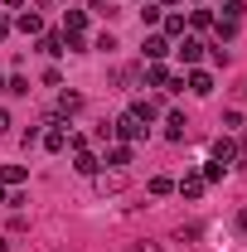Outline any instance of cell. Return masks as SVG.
<instances>
[{
	"mask_svg": "<svg viewBox=\"0 0 247 252\" xmlns=\"http://www.w3.org/2000/svg\"><path fill=\"white\" fill-rule=\"evenodd\" d=\"M146 131H151V126L141 122V117H131V112H122V117L112 122V136H122L126 146H136V141H146Z\"/></svg>",
	"mask_w": 247,
	"mask_h": 252,
	"instance_id": "cell-1",
	"label": "cell"
},
{
	"mask_svg": "<svg viewBox=\"0 0 247 252\" xmlns=\"http://www.w3.org/2000/svg\"><path fill=\"white\" fill-rule=\"evenodd\" d=\"M97 194H122L126 189V170H97Z\"/></svg>",
	"mask_w": 247,
	"mask_h": 252,
	"instance_id": "cell-2",
	"label": "cell"
},
{
	"mask_svg": "<svg viewBox=\"0 0 247 252\" xmlns=\"http://www.w3.org/2000/svg\"><path fill=\"white\" fill-rule=\"evenodd\" d=\"M185 88H189L194 97H209V93H214V73H204V68H189Z\"/></svg>",
	"mask_w": 247,
	"mask_h": 252,
	"instance_id": "cell-3",
	"label": "cell"
},
{
	"mask_svg": "<svg viewBox=\"0 0 247 252\" xmlns=\"http://www.w3.org/2000/svg\"><path fill=\"white\" fill-rule=\"evenodd\" d=\"M204 49H209V44H204V39H194V34H185V39H180V49H175V54H180V59H185L189 68H194V63L204 59Z\"/></svg>",
	"mask_w": 247,
	"mask_h": 252,
	"instance_id": "cell-4",
	"label": "cell"
},
{
	"mask_svg": "<svg viewBox=\"0 0 247 252\" xmlns=\"http://www.w3.org/2000/svg\"><path fill=\"white\" fill-rule=\"evenodd\" d=\"M204 175H185V180H175V194H185V199H204Z\"/></svg>",
	"mask_w": 247,
	"mask_h": 252,
	"instance_id": "cell-5",
	"label": "cell"
},
{
	"mask_svg": "<svg viewBox=\"0 0 247 252\" xmlns=\"http://www.w3.org/2000/svg\"><path fill=\"white\" fill-rule=\"evenodd\" d=\"M141 83H146V88H170V68H165V63H146Z\"/></svg>",
	"mask_w": 247,
	"mask_h": 252,
	"instance_id": "cell-6",
	"label": "cell"
},
{
	"mask_svg": "<svg viewBox=\"0 0 247 252\" xmlns=\"http://www.w3.org/2000/svg\"><path fill=\"white\" fill-rule=\"evenodd\" d=\"M15 30H20V34H44V20H39V10H20V15H15Z\"/></svg>",
	"mask_w": 247,
	"mask_h": 252,
	"instance_id": "cell-7",
	"label": "cell"
},
{
	"mask_svg": "<svg viewBox=\"0 0 247 252\" xmlns=\"http://www.w3.org/2000/svg\"><path fill=\"white\" fill-rule=\"evenodd\" d=\"M25 180H30V170H25V165H0V185H5V189H20Z\"/></svg>",
	"mask_w": 247,
	"mask_h": 252,
	"instance_id": "cell-8",
	"label": "cell"
},
{
	"mask_svg": "<svg viewBox=\"0 0 247 252\" xmlns=\"http://www.w3.org/2000/svg\"><path fill=\"white\" fill-rule=\"evenodd\" d=\"M131 117H141V122L151 126L155 117H160V102H151V97H136V102H131Z\"/></svg>",
	"mask_w": 247,
	"mask_h": 252,
	"instance_id": "cell-9",
	"label": "cell"
},
{
	"mask_svg": "<svg viewBox=\"0 0 247 252\" xmlns=\"http://www.w3.org/2000/svg\"><path fill=\"white\" fill-rule=\"evenodd\" d=\"M165 54H170V39H165V34H146V59L160 63Z\"/></svg>",
	"mask_w": 247,
	"mask_h": 252,
	"instance_id": "cell-10",
	"label": "cell"
},
{
	"mask_svg": "<svg viewBox=\"0 0 247 252\" xmlns=\"http://www.w3.org/2000/svg\"><path fill=\"white\" fill-rule=\"evenodd\" d=\"M39 49H44L49 59H59V54H68V39H63V34H39Z\"/></svg>",
	"mask_w": 247,
	"mask_h": 252,
	"instance_id": "cell-11",
	"label": "cell"
},
{
	"mask_svg": "<svg viewBox=\"0 0 247 252\" xmlns=\"http://www.w3.org/2000/svg\"><path fill=\"white\" fill-rule=\"evenodd\" d=\"M112 83H117V88H136V83H141V68H131V63L112 68Z\"/></svg>",
	"mask_w": 247,
	"mask_h": 252,
	"instance_id": "cell-12",
	"label": "cell"
},
{
	"mask_svg": "<svg viewBox=\"0 0 247 252\" xmlns=\"http://www.w3.org/2000/svg\"><path fill=\"white\" fill-rule=\"evenodd\" d=\"M185 131H189L185 112H170V117H165V136H170V141H185Z\"/></svg>",
	"mask_w": 247,
	"mask_h": 252,
	"instance_id": "cell-13",
	"label": "cell"
},
{
	"mask_svg": "<svg viewBox=\"0 0 247 252\" xmlns=\"http://www.w3.org/2000/svg\"><path fill=\"white\" fill-rule=\"evenodd\" d=\"M83 112V93H59V117H78Z\"/></svg>",
	"mask_w": 247,
	"mask_h": 252,
	"instance_id": "cell-14",
	"label": "cell"
},
{
	"mask_svg": "<svg viewBox=\"0 0 247 252\" xmlns=\"http://www.w3.org/2000/svg\"><path fill=\"white\" fill-rule=\"evenodd\" d=\"M107 165H112V170H122V165H131V146H126V141H117V146H107Z\"/></svg>",
	"mask_w": 247,
	"mask_h": 252,
	"instance_id": "cell-15",
	"label": "cell"
},
{
	"mask_svg": "<svg viewBox=\"0 0 247 252\" xmlns=\"http://www.w3.org/2000/svg\"><path fill=\"white\" fill-rule=\"evenodd\" d=\"M160 25H165V39H185V25H189V15H165Z\"/></svg>",
	"mask_w": 247,
	"mask_h": 252,
	"instance_id": "cell-16",
	"label": "cell"
},
{
	"mask_svg": "<svg viewBox=\"0 0 247 252\" xmlns=\"http://www.w3.org/2000/svg\"><path fill=\"white\" fill-rule=\"evenodd\" d=\"M73 170H78V175H97V170H102V160H97L93 151H78V160H73Z\"/></svg>",
	"mask_w": 247,
	"mask_h": 252,
	"instance_id": "cell-17",
	"label": "cell"
},
{
	"mask_svg": "<svg viewBox=\"0 0 247 252\" xmlns=\"http://www.w3.org/2000/svg\"><path fill=\"white\" fill-rule=\"evenodd\" d=\"M214 160H223V165H233V160H238V146H233L228 136H218V141H214Z\"/></svg>",
	"mask_w": 247,
	"mask_h": 252,
	"instance_id": "cell-18",
	"label": "cell"
},
{
	"mask_svg": "<svg viewBox=\"0 0 247 252\" xmlns=\"http://www.w3.org/2000/svg\"><path fill=\"white\" fill-rule=\"evenodd\" d=\"M88 30V15H83V10H68V15H63V34H83Z\"/></svg>",
	"mask_w": 247,
	"mask_h": 252,
	"instance_id": "cell-19",
	"label": "cell"
},
{
	"mask_svg": "<svg viewBox=\"0 0 247 252\" xmlns=\"http://www.w3.org/2000/svg\"><path fill=\"white\" fill-rule=\"evenodd\" d=\"M44 146H49V151H68V126H54V131L44 136Z\"/></svg>",
	"mask_w": 247,
	"mask_h": 252,
	"instance_id": "cell-20",
	"label": "cell"
},
{
	"mask_svg": "<svg viewBox=\"0 0 247 252\" xmlns=\"http://www.w3.org/2000/svg\"><path fill=\"white\" fill-rule=\"evenodd\" d=\"M151 194H155V199L175 194V180H170V175H151Z\"/></svg>",
	"mask_w": 247,
	"mask_h": 252,
	"instance_id": "cell-21",
	"label": "cell"
},
{
	"mask_svg": "<svg viewBox=\"0 0 247 252\" xmlns=\"http://www.w3.org/2000/svg\"><path fill=\"white\" fill-rule=\"evenodd\" d=\"M199 175H204V185H214V180H223V175H228V165H223V160H209Z\"/></svg>",
	"mask_w": 247,
	"mask_h": 252,
	"instance_id": "cell-22",
	"label": "cell"
},
{
	"mask_svg": "<svg viewBox=\"0 0 247 252\" xmlns=\"http://www.w3.org/2000/svg\"><path fill=\"white\" fill-rule=\"evenodd\" d=\"M214 30H218L223 44H233V39H238V20H214Z\"/></svg>",
	"mask_w": 247,
	"mask_h": 252,
	"instance_id": "cell-23",
	"label": "cell"
},
{
	"mask_svg": "<svg viewBox=\"0 0 247 252\" xmlns=\"http://www.w3.org/2000/svg\"><path fill=\"white\" fill-rule=\"evenodd\" d=\"M189 25H194V30H214V15H209V10H189Z\"/></svg>",
	"mask_w": 247,
	"mask_h": 252,
	"instance_id": "cell-24",
	"label": "cell"
},
{
	"mask_svg": "<svg viewBox=\"0 0 247 252\" xmlns=\"http://www.w3.org/2000/svg\"><path fill=\"white\" fill-rule=\"evenodd\" d=\"M5 93H15V97H25V93H30V78H20V73H15V78H10V83H5Z\"/></svg>",
	"mask_w": 247,
	"mask_h": 252,
	"instance_id": "cell-25",
	"label": "cell"
},
{
	"mask_svg": "<svg viewBox=\"0 0 247 252\" xmlns=\"http://www.w3.org/2000/svg\"><path fill=\"white\" fill-rule=\"evenodd\" d=\"M141 20H146V25H160V20H165V10H160V5H146V10H141Z\"/></svg>",
	"mask_w": 247,
	"mask_h": 252,
	"instance_id": "cell-26",
	"label": "cell"
},
{
	"mask_svg": "<svg viewBox=\"0 0 247 252\" xmlns=\"http://www.w3.org/2000/svg\"><path fill=\"white\" fill-rule=\"evenodd\" d=\"M88 5H93L97 15H112V0H88Z\"/></svg>",
	"mask_w": 247,
	"mask_h": 252,
	"instance_id": "cell-27",
	"label": "cell"
},
{
	"mask_svg": "<svg viewBox=\"0 0 247 252\" xmlns=\"http://www.w3.org/2000/svg\"><path fill=\"white\" fill-rule=\"evenodd\" d=\"M233 228H238V233H243V238H247V209H243V214H238V219H233Z\"/></svg>",
	"mask_w": 247,
	"mask_h": 252,
	"instance_id": "cell-28",
	"label": "cell"
},
{
	"mask_svg": "<svg viewBox=\"0 0 247 252\" xmlns=\"http://www.w3.org/2000/svg\"><path fill=\"white\" fill-rule=\"evenodd\" d=\"M126 252H160V243H136V248H126Z\"/></svg>",
	"mask_w": 247,
	"mask_h": 252,
	"instance_id": "cell-29",
	"label": "cell"
},
{
	"mask_svg": "<svg viewBox=\"0 0 247 252\" xmlns=\"http://www.w3.org/2000/svg\"><path fill=\"white\" fill-rule=\"evenodd\" d=\"M5 131H10V112L0 107V136H5Z\"/></svg>",
	"mask_w": 247,
	"mask_h": 252,
	"instance_id": "cell-30",
	"label": "cell"
},
{
	"mask_svg": "<svg viewBox=\"0 0 247 252\" xmlns=\"http://www.w3.org/2000/svg\"><path fill=\"white\" fill-rule=\"evenodd\" d=\"M49 5H54V0H34V10H49Z\"/></svg>",
	"mask_w": 247,
	"mask_h": 252,
	"instance_id": "cell-31",
	"label": "cell"
},
{
	"mask_svg": "<svg viewBox=\"0 0 247 252\" xmlns=\"http://www.w3.org/2000/svg\"><path fill=\"white\" fill-rule=\"evenodd\" d=\"M0 204H10V189H5V185H0Z\"/></svg>",
	"mask_w": 247,
	"mask_h": 252,
	"instance_id": "cell-32",
	"label": "cell"
},
{
	"mask_svg": "<svg viewBox=\"0 0 247 252\" xmlns=\"http://www.w3.org/2000/svg\"><path fill=\"white\" fill-rule=\"evenodd\" d=\"M5 34H10V25H5V20H0V39H5Z\"/></svg>",
	"mask_w": 247,
	"mask_h": 252,
	"instance_id": "cell-33",
	"label": "cell"
},
{
	"mask_svg": "<svg viewBox=\"0 0 247 252\" xmlns=\"http://www.w3.org/2000/svg\"><path fill=\"white\" fill-rule=\"evenodd\" d=\"M160 5H180V0H160Z\"/></svg>",
	"mask_w": 247,
	"mask_h": 252,
	"instance_id": "cell-34",
	"label": "cell"
},
{
	"mask_svg": "<svg viewBox=\"0 0 247 252\" xmlns=\"http://www.w3.org/2000/svg\"><path fill=\"white\" fill-rule=\"evenodd\" d=\"M0 252H5V238H0Z\"/></svg>",
	"mask_w": 247,
	"mask_h": 252,
	"instance_id": "cell-35",
	"label": "cell"
},
{
	"mask_svg": "<svg viewBox=\"0 0 247 252\" xmlns=\"http://www.w3.org/2000/svg\"><path fill=\"white\" fill-rule=\"evenodd\" d=\"M243 88H247V83H243Z\"/></svg>",
	"mask_w": 247,
	"mask_h": 252,
	"instance_id": "cell-36",
	"label": "cell"
}]
</instances>
